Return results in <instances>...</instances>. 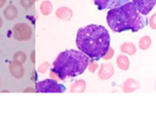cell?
<instances>
[{
  "instance_id": "1",
  "label": "cell",
  "mask_w": 156,
  "mask_h": 124,
  "mask_svg": "<svg viewBox=\"0 0 156 124\" xmlns=\"http://www.w3.org/2000/svg\"><path fill=\"white\" fill-rule=\"evenodd\" d=\"M76 43L78 49L91 60H100L111 45V36L106 28L99 25H89L79 29Z\"/></svg>"
},
{
  "instance_id": "2",
  "label": "cell",
  "mask_w": 156,
  "mask_h": 124,
  "mask_svg": "<svg viewBox=\"0 0 156 124\" xmlns=\"http://www.w3.org/2000/svg\"><path fill=\"white\" fill-rule=\"evenodd\" d=\"M106 21L112 31L117 33L124 31L138 32L148 23V19L138 12L132 1L111 9L107 12Z\"/></svg>"
},
{
  "instance_id": "3",
  "label": "cell",
  "mask_w": 156,
  "mask_h": 124,
  "mask_svg": "<svg viewBox=\"0 0 156 124\" xmlns=\"http://www.w3.org/2000/svg\"><path fill=\"white\" fill-rule=\"evenodd\" d=\"M89 65V57L78 50H66L58 54L52 65L51 73L58 79L66 80L82 74Z\"/></svg>"
},
{
  "instance_id": "4",
  "label": "cell",
  "mask_w": 156,
  "mask_h": 124,
  "mask_svg": "<svg viewBox=\"0 0 156 124\" xmlns=\"http://www.w3.org/2000/svg\"><path fill=\"white\" fill-rule=\"evenodd\" d=\"M66 91V87L52 79L44 80L35 84V92L38 93H62Z\"/></svg>"
},
{
  "instance_id": "5",
  "label": "cell",
  "mask_w": 156,
  "mask_h": 124,
  "mask_svg": "<svg viewBox=\"0 0 156 124\" xmlns=\"http://www.w3.org/2000/svg\"><path fill=\"white\" fill-rule=\"evenodd\" d=\"M12 35L14 37V40L18 41L29 40L32 36V30L30 28V26H28L27 23H16L13 27Z\"/></svg>"
},
{
  "instance_id": "6",
  "label": "cell",
  "mask_w": 156,
  "mask_h": 124,
  "mask_svg": "<svg viewBox=\"0 0 156 124\" xmlns=\"http://www.w3.org/2000/svg\"><path fill=\"white\" fill-rule=\"evenodd\" d=\"M132 2L141 15H148L156 4V0H132Z\"/></svg>"
},
{
  "instance_id": "7",
  "label": "cell",
  "mask_w": 156,
  "mask_h": 124,
  "mask_svg": "<svg viewBox=\"0 0 156 124\" xmlns=\"http://www.w3.org/2000/svg\"><path fill=\"white\" fill-rule=\"evenodd\" d=\"M94 4L100 11L111 10L113 8H117L124 3L129 2V0H94Z\"/></svg>"
},
{
  "instance_id": "8",
  "label": "cell",
  "mask_w": 156,
  "mask_h": 124,
  "mask_svg": "<svg viewBox=\"0 0 156 124\" xmlns=\"http://www.w3.org/2000/svg\"><path fill=\"white\" fill-rule=\"evenodd\" d=\"M114 74V66L109 63L107 64H103L101 65L100 70H99L98 77L100 78L101 80H108L113 77Z\"/></svg>"
},
{
  "instance_id": "9",
  "label": "cell",
  "mask_w": 156,
  "mask_h": 124,
  "mask_svg": "<svg viewBox=\"0 0 156 124\" xmlns=\"http://www.w3.org/2000/svg\"><path fill=\"white\" fill-rule=\"evenodd\" d=\"M9 69H10L11 74H12L14 78H16V79H21V78L23 77L25 70H23V64H20V63L16 62V60H13V62L10 64Z\"/></svg>"
},
{
  "instance_id": "10",
  "label": "cell",
  "mask_w": 156,
  "mask_h": 124,
  "mask_svg": "<svg viewBox=\"0 0 156 124\" xmlns=\"http://www.w3.org/2000/svg\"><path fill=\"white\" fill-rule=\"evenodd\" d=\"M55 14L58 18L62 19V20H70L72 17V11L67 6H61L60 9L56 10Z\"/></svg>"
},
{
  "instance_id": "11",
  "label": "cell",
  "mask_w": 156,
  "mask_h": 124,
  "mask_svg": "<svg viewBox=\"0 0 156 124\" xmlns=\"http://www.w3.org/2000/svg\"><path fill=\"white\" fill-rule=\"evenodd\" d=\"M3 15L8 20H14L17 17V15H18V11H17L16 6L13 5V4H10V5H8L4 9Z\"/></svg>"
},
{
  "instance_id": "12",
  "label": "cell",
  "mask_w": 156,
  "mask_h": 124,
  "mask_svg": "<svg viewBox=\"0 0 156 124\" xmlns=\"http://www.w3.org/2000/svg\"><path fill=\"white\" fill-rule=\"evenodd\" d=\"M120 50H121V52L129 54V55H134L136 53V47L132 43H125L123 45H121Z\"/></svg>"
},
{
  "instance_id": "13",
  "label": "cell",
  "mask_w": 156,
  "mask_h": 124,
  "mask_svg": "<svg viewBox=\"0 0 156 124\" xmlns=\"http://www.w3.org/2000/svg\"><path fill=\"white\" fill-rule=\"evenodd\" d=\"M117 64L121 70H127L129 67V60L125 55H119L117 57Z\"/></svg>"
},
{
  "instance_id": "14",
  "label": "cell",
  "mask_w": 156,
  "mask_h": 124,
  "mask_svg": "<svg viewBox=\"0 0 156 124\" xmlns=\"http://www.w3.org/2000/svg\"><path fill=\"white\" fill-rule=\"evenodd\" d=\"M39 10H41V13L43 15H49L52 12V10H53V5H52V3L50 1L46 0V1L41 2Z\"/></svg>"
},
{
  "instance_id": "15",
  "label": "cell",
  "mask_w": 156,
  "mask_h": 124,
  "mask_svg": "<svg viewBox=\"0 0 156 124\" xmlns=\"http://www.w3.org/2000/svg\"><path fill=\"white\" fill-rule=\"evenodd\" d=\"M86 88V83L85 81H78L76 82L71 87V92H83Z\"/></svg>"
},
{
  "instance_id": "16",
  "label": "cell",
  "mask_w": 156,
  "mask_h": 124,
  "mask_svg": "<svg viewBox=\"0 0 156 124\" xmlns=\"http://www.w3.org/2000/svg\"><path fill=\"white\" fill-rule=\"evenodd\" d=\"M151 43H152V40L149 36H144L141 40H139V48L142 50H147L150 48Z\"/></svg>"
},
{
  "instance_id": "17",
  "label": "cell",
  "mask_w": 156,
  "mask_h": 124,
  "mask_svg": "<svg viewBox=\"0 0 156 124\" xmlns=\"http://www.w3.org/2000/svg\"><path fill=\"white\" fill-rule=\"evenodd\" d=\"M13 60H16V62L20 63V64H23L27 60V55H26L25 52L23 51H17L16 53L13 55Z\"/></svg>"
},
{
  "instance_id": "18",
  "label": "cell",
  "mask_w": 156,
  "mask_h": 124,
  "mask_svg": "<svg viewBox=\"0 0 156 124\" xmlns=\"http://www.w3.org/2000/svg\"><path fill=\"white\" fill-rule=\"evenodd\" d=\"M135 84H137V82L134 81V80H132V79L127 80V81L125 82L124 85H123V90L126 91V92H131V91H134L136 88H134V87H132V86H133V85H135Z\"/></svg>"
},
{
  "instance_id": "19",
  "label": "cell",
  "mask_w": 156,
  "mask_h": 124,
  "mask_svg": "<svg viewBox=\"0 0 156 124\" xmlns=\"http://www.w3.org/2000/svg\"><path fill=\"white\" fill-rule=\"evenodd\" d=\"M35 0H20V4L23 9H30L34 4Z\"/></svg>"
},
{
  "instance_id": "20",
  "label": "cell",
  "mask_w": 156,
  "mask_h": 124,
  "mask_svg": "<svg viewBox=\"0 0 156 124\" xmlns=\"http://www.w3.org/2000/svg\"><path fill=\"white\" fill-rule=\"evenodd\" d=\"M149 23H150V27L152 28L153 30H156V14H154L152 17H151Z\"/></svg>"
},
{
  "instance_id": "21",
  "label": "cell",
  "mask_w": 156,
  "mask_h": 124,
  "mask_svg": "<svg viewBox=\"0 0 156 124\" xmlns=\"http://www.w3.org/2000/svg\"><path fill=\"white\" fill-rule=\"evenodd\" d=\"M107 52H108V54H107V53H105V55L103 56V57H104L106 60H109V58H111L112 56H113V54H114V51H113V49H112L111 47H109V49L107 50Z\"/></svg>"
},
{
  "instance_id": "22",
  "label": "cell",
  "mask_w": 156,
  "mask_h": 124,
  "mask_svg": "<svg viewBox=\"0 0 156 124\" xmlns=\"http://www.w3.org/2000/svg\"><path fill=\"white\" fill-rule=\"evenodd\" d=\"M48 67H49V64H48V63H45V65H41V66L39 67V71H41V72H46Z\"/></svg>"
},
{
  "instance_id": "23",
  "label": "cell",
  "mask_w": 156,
  "mask_h": 124,
  "mask_svg": "<svg viewBox=\"0 0 156 124\" xmlns=\"http://www.w3.org/2000/svg\"><path fill=\"white\" fill-rule=\"evenodd\" d=\"M23 92H35V88H26Z\"/></svg>"
},
{
  "instance_id": "24",
  "label": "cell",
  "mask_w": 156,
  "mask_h": 124,
  "mask_svg": "<svg viewBox=\"0 0 156 124\" xmlns=\"http://www.w3.org/2000/svg\"><path fill=\"white\" fill-rule=\"evenodd\" d=\"M31 60H32V63H35V51H32Z\"/></svg>"
},
{
  "instance_id": "25",
  "label": "cell",
  "mask_w": 156,
  "mask_h": 124,
  "mask_svg": "<svg viewBox=\"0 0 156 124\" xmlns=\"http://www.w3.org/2000/svg\"><path fill=\"white\" fill-rule=\"evenodd\" d=\"M96 68H97V65H96V64H94V65H93V66H91V67H90V69H89V70H90V71H91V72H94V70H96Z\"/></svg>"
},
{
  "instance_id": "26",
  "label": "cell",
  "mask_w": 156,
  "mask_h": 124,
  "mask_svg": "<svg viewBox=\"0 0 156 124\" xmlns=\"http://www.w3.org/2000/svg\"><path fill=\"white\" fill-rule=\"evenodd\" d=\"M6 0H0V8H2V6L4 5V3H5Z\"/></svg>"
},
{
  "instance_id": "27",
  "label": "cell",
  "mask_w": 156,
  "mask_h": 124,
  "mask_svg": "<svg viewBox=\"0 0 156 124\" xmlns=\"http://www.w3.org/2000/svg\"><path fill=\"white\" fill-rule=\"evenodd\" d=\"M1 26H2V19H1V17H0V28H1Z\"/></svg>"
},
{
  "instance_id": "28",
  "label": "cell",
  "mask_w": 156,
  "mask_h": 124,
  "mask_svg": "<svg viewBox=\"0 0 156 124\" xmlns=\"http://www.w3.org/2000/svg\"><path fill=\"white\" fill-rule=\"evenodd\" d=\"M35 1H37V0H35Z\"/></svg>"
}]
</instances>
